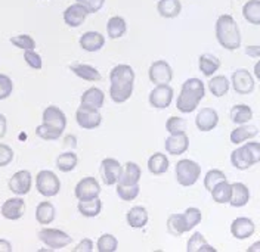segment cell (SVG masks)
Masks as SVG:
<instances>
[{
  "instance_id": "1",
  "label": "cell",
  "mask_w": 260,
  "mask_h": 252,
  "mask_svg": "<svg viewBox=\"0 0 260 252\" xmlns=\"http://www.w3.org/2000/svg\"><path fill=\"white\" fill-rule=\"evenodd\" d=\"M204 96H206L204 83L200 79H188L182 84L180 95L176 99V108L182 114H191L198 108Z\"/></svg>"
},
{
  "instance_id": "2",
  "label": "cell",
  "mask_w": 260,
  "mask_h": 252,
  "mask_svg": "<svg viewBox=\"0 0 260 252\" xmlns=\"http://www.w3.org/2000/svg\"><path fill=\"white\" fill-rule=\"evenodd\" d=\"M216 39L226 50H237L241 46V32L231 15H220L216 21Z\"/></svg>"
},
{
  "instance_id": "3",
  "label": "cell",
  "mask_w": 260,
  "mask_h": 252,
  "mask_svg": "<svg viewBox=\"0 0 260 252\" xmlns=\"http://www.w3.org/2000/svg\"><path fill=\"white\" fill-rule=\"evenodd\" d=\"M176 182L183 188L194 186L201 177V165L192 159H180L175 167Z\"/></svg>"
},
{
  "instance_id": "4",
  "label": "cell",
  "mask_w": 260,
  "mask_h": 252,
  "mask_svg": "<svg viewBox=\"0 0 260 252\" xmlns=\"http://www.w3.org/2000/svg\"><path fill=\"white\" fill-rule=\"evenodd\" d=\"M36 189L45 198L56 196L59 193V190H61L59 177L53 171H49V170L40 171L36 175Z\"/></svg>"
},
{
  "instance_id": "5",
  "label": "cell",
  "mask_w": 260,
  "mask_h": 252,
  "mask_svg": "<svg viewBox=\"0 0 260 252\" xmlns=\"http://www.w3.org/2000/svg\"><path fill=\"white\" fill-rule=\"evenodd\" d=\"M39 239L50 249H62L73 242V237L59 229H42L39 232Z\"/></svg>"
},
{
  "instance_id": "6",
  "label": "cell",
  "mask_w": 260,
  "mask_h": 252,
  "mask_svg": "<svg viewBox=\"0 0 260 252\" xmlns=\"http://www.w3.org/2000/svg\"><path fill=\"white\" fill-rule=\"evenodd\" d=\"M173 95L170 84H158L149 93V105L155 110H167L173 102Z\"/></svg>"
},
{
  "instance_id": "7",
  "label": "cell",
  "mask_w": 260,
  "mask_h": 252,
  "mask_svg": "<svg viewBox=\"0 0 260 252\" xmlns=\"http://www.w3.org/2000/svg\"><path fill=\"white\" fill-rule=\"evenodd\" d=\"M76 120H77V124L83 130H95L102 123V115L98 108L80 105L76 112Z\"/></svg>"
},
{
  "instance_id": "8",
  "label": "cell",
  "mask_w": 260,
  "mask_h": 252,
  "mask_svg": "<svg viewBox=\"0 0 260 252\" xmlns=\"http://www.w3.org/2000/svg\"><path fill=\"white\" fill-rule=\"evenodd\" d=\"M99 171H101L102 180L107 186H115L123 173V165L114 158H105L101 162Z\"/></svg>"
},
{
  "instance_id": "9",
  "label": "cell",
  "mask_w": 260,
  "mask_h": 252,
  "mask_svg": "<svg viewBox=\"0 0 260 252\" xmlns=\"http://www.w3.org/2000/svg\"><path fill=\"white\" fill-rule=\"evenodd\" d=\"M74 195L79 201H89L99 198L101 195V185L95 177H84L77 183Z\"/></svg>"
},
{
  "instance_id": "10",
  "label": "cell",
  "mask_w": 260,
  "mask_h": 252,
  "mask_svg": "<svg viewBox=\"0 0 260 252\" xmlns=\"http://www.w3.org/2000/svg\"><path fill=\"white\" fill-rule=\"evenodd\" d=\"M231 83H232V87H234L237 95H250L254 90V79L244 68L232 73Z\"/></svg>"
},
{
  "instance_id": "11",
  "label": "cell",
  "mask_w": 260,
  "mask_h": 252,
  "mask_svg": "<svg viewBox=\"0 0 260 252\" xmlns=\"http://www.w3.org/2000/svg\"><path fill=\"white\" fill-rule=\"evenodd\" d=\"M148 76H149L151 83H154L155 86H158V84H169L172 81V79H173V69L166 61L160 59V61H155V62L151 63Z\"/></svg>"
},
{
  "instance_id": "12",
  "label": "cell",
  "mask_w": 260,
  "mask_h": 252,
  "mask_svg": "<svg viewBox=\"0 0 260 252\" xmlns=\"http://www.w3.org/2000/svg\"><path fill=\"white\" fill-rule=\"evenodd\" d=\"M32 186V175L27 170H21L16 171L8 182V188L11 192H14L18 196H24L27 195Z\"/></svg>"
},
{
  "instance_id": "13",
  "label": "cell",
  "mask_w": 260,
  "mask_h": 252,
  "mask_svg": "<svg viewBox=\"0 0 260 252\" xmlns=\"http://www.w3.org/2000/svg\"><path fill=\"white\" fill-rule=\"evenodd\" d=\"M219 124V114L217 111L213 108H203L201 111H198L197 117H195V126L200 131L207 133L214 130Z\"/></svg>"
},
{
  "instance_id": "14",
  "label": "cell",
  "mask_w": 260,
  "mask_h": 252,
  "mask_svg": "<svg viewBox=\"0 0 260 252\" xmlns=\"http://www.w3.org/2000/svg\"><path fill=\"white\" fill-rule=\"evenodd\" d=\"M254 232H256L254 221L247 217H238L231 224V235L238 240H245L251 237L254 235Z\"/></svg>"
},
{
  "instance_id": "15",
  "label": "cell",
  "mask_w": 260,
  "mask_h": 252,
  "mask_svg": "<svg viewBox=\"0 0 260 252\" xmlns=\"http://www.w3.org/2000/svg\"><path fill=\"white\" fill-rule=\"evenodd\" d=\"M0 212L2 215L6 219V220L15 221L22 219L24 212H25V202L22 198H11V199H6L2 208H0Z\"/></svg>"
},
{
  "instance_id": "16",
  "label": "cell",
  "mask_w": 260,
  "mask_h": 252,
  "mask_svg": "<svg viewBox=\"0 0 260 252\" xmlns=\"http://www.w3.org/2000/svg\"><path fill=\"white\" fill-rule=\"evenodd\" d=\"M89 15V11L81 5V3H74L68 6L64 12L65 24L71 28H77L86 21V16Z\"/></svg>"
},
{
  "instance_id": "17",
  "label": "cell",
  "mask_w": 260,
  "mask_h": 252,
  "mask_svg": "<svg viewBox=\"0 0 260 252\" xmlns=\"http://www.w3.org/2000/svg\"><path fill=\"white\" fill-rule=\"evenodd\" d=\"M164 148H166V152L170 155H182L189 148V137L186 133L170 134L164 142Z\"/></svg>"
},
{
  "instance_id": "18",
  "label": "cell",
  "mask_w": 260,
  "mask_h": 252,
  "mask_svg": "<svg viewBox=\"0 0 260 252\" xmlns=\"http://www.w3.org/2000/svg\"><path fill=\"white\" fill-rule=\"evenodd\" d=\"M42 121H43V124H48V126L59 128V130H65V127H67V117H65L64 111L59 110L58 106H53V105L48 106L43 111Z\"/></svg>"
},
{
  "instance_id": "19",
  "label": "cell",
  "mask_w": 260,
  "mask_h": 252,
  "mask_svg": "<svg viewBox=\"0 0 260 252\" xmlns=\"http://www.w3.org/2000/svg\"><path fill=\"white\" fill-rule=\"evenodd\" d=\"M80 48L86 52H98L104 48L105 37L98 31H87L80 37Z\"/></svg>"
},
{
  "instance_id": "20",
  "label": "cell",
  "mask_w": 260,
  "mask_h": 252,
  "mask_svg": "<svg viewBox=\"0 0 260 252\" xmlns=\"http://www.w3.org/2000/svg\"><path fill=\"white\" fill-rule=\"evenodd\" d=\"M135 83H111L110 86V97L115 103H124L130 99L133 93Z\"/></svg>"
},
{
  "instance_id": "21",
  "label": "cell",
  "mask_w": 260,
  "mask_h": 252,
  "mask_svg": "<svg viewBox=\"0 0 260 252\" xmlns=\"http://www.w3.org/2000/svg\"><path fill=\"white\" fill-rule=\"evenodd\" d=\"M149 220L145 206H133L126 214V221L132 229H144Z\"/></svg>"
},
{
  "instance_id": "22",
  "label": "cell",
  "mask_w": 260,
  "mask_h": 252,
  "mask_svg": "<svg viewBox=\"0 0 260 252\" xmlns=\"http://www.w3.org/2000/svg\"><path fill=\"white\" fill-rule=\"evenodd\" d=\"M257 134H259L257 127L243 124V126L237 127L235 130H232L229 139H231V143H234V145H241V143H245L250 139H254Z\"/></svg>"
},
{
  "instance_id": "23",
  "label": "cell",
  "mask_w": 260,
  "mask_h": 252,
  "mask_svg": "<svg viewBox=\"0 0 260 252\" xmlns=\"http://www.w3.org/2000/svg\"><path fill=\"white\" fill-rule=\"evenodd\" d=\"M248 201H250V189L241 182L232 183V196L229 205L234 208H243L248 204Z\"/></svg>"
},
{
  "instance_id": "24",
  "label": "cell",
  "mask_w": 260,
  "mask_h": 252,
  "mask_svg": "<svg viewBox=\"0 0 260 252\" xmlns=\"http://www.w3.org/2000/svg\"><path fill=\"white\" fill-rule=\"evenodd\" d=\"M142 177V171H141V167L136 164V162H126L124 167H123V173H121V177L118 180L120 185H127V186H132V185H139V180Z\"/></svg>"
},
{
  "instance_id": "25",
  "label": "cell",
  "mask_w": 260,
  "mask_h": 252,
  "mask_svg": "<svg viewBox=\"0 0 260 252\" xmlns=\"http://www.w3.org/2000/svg\"><path fill=\"white\" fill-rule=\"evenodd\" d=\"M169 167H170L169 158L162 152H155L148 159V171L154 175H161V174L167 173Z\"/></svg>"
},
{
  "instance_id": "26",
  "label": "cell",
  "mask_w": 260,
  "mask_h": 252,
  "mask_svg": "<svg viewBox=\"0 0 260 252\" xmlns=\"http://www.w3.org/2000/svg\"><path fill=\"white\" fill-rule=\"evenodd\" d=\"M166 226H167V232L175 237H180L183 233L189 232L185 217H183V212L182 214H170Z\"/></svg>"
},
{
  "instance_id": "27",
  "label": "cell",
  "mask_w": 260,
  "mask_h": 252,
  "mask_svg": "<svg viewBox=\"0 0 260 252\" xmlns=\"http://www.w3.org/2000/svg\"><path fill=\"white\" fill-rule=\"evenodd\" d=\"M105 103V95L101 89L98 87H90L87 89L80 97V105H87V106H93L101 110Z\"/></svg>"
},
{
  "instance_id": "28",
  "label": "cell",
  "mask_w": 260,
  "mask_h": 252,
  "mask_svg": "<svg viewBox=\"0 0 260 252\" xmlns=\"http://www.w3.org/2000/svg\"><path fill=\"white\" fill-rule=\"evenodd\" d=\"M231 115V121L237 126H243V124H248L250 120L253 118V110L248 106V105H235L232 106V110L229 112Z\"/></svg>"
},
{
  "instance_id": "29",
  "label": "cell",
  "mask_w": 260,
  "mask_h": 252,
  "mask_svg": "<svg viewBox=\"0 0 260 252\" xmlns=\"http://www.w3.org/2000/svg\"><path fill=\"white\" fill-rule=\"evenodd\" d=\"M186 251L188 252H216V248H214V246H211L203 233L195 232L194 235L189 237L188 243H186Z\"/></svg>"
},
{
  "instance_id": "30",
  "label": "cell",
  "mask_w": 260,
  "mask_h": 252,
  "mask_svg": "<svg viewBox=\"0 0 260 252\" xmlns=\"http://www.w3.org/2000/svg\"><path fill=\"white\" fill-rule=\"evenodd\" d=\"M70 69L81 80H86V81H99L101 80V73L98 71L95 66L92 65H87V63H74L70 66Z\"/></svg>"
},
{
  "instance_id": "31",
  "label": "cell",
  "mask_w": 260,
  "mask_h": 252,
  "mask_svg": "<svg viewBox=\"0 0 260 252\" xmlns=\"http://www.w3.org/2000/svg\"><path fill=\"white\" fill-rule=\"evenodd\" d=\"M211 193V198H213V201L216 202V204H220V205H225L229 204V201H231V196H232V185L225 180V182H220V183H217L213 190L210 192Z\"/></svg>"
},
{
  "instance_id": "32",
  "label": "cell",
  "mask_w": 260,
  "mask_h": 252,
  "mask_svg": "<svg viewBox=\"0 0 260 252\" xmlns=\"http://www.w3.org/2000/svg\"><path fill=\"white\" fill-rule=\"evenodd\" d=\"M55 215H56V209L53 204H50L49 201L40 202L36 208V220L39 224H43V226L50 224L55 220Z\"/></svg>"
},
{
  "instance_id": "33",
  "label": "cell",
  "mask_w": 260,
  "mask_h": 252,
  "mask_svg": "<svg viewBox=\"0 0 260 252\" xmlns=\"http://www.w3.org/2000/svg\"><path fill=\"white\" fill-rule=\"evenodd\" d=\"M77 209L83 217L86 219H95L102 211V202L99 198L89 199V201H79Z\"/></svg>"
},
{
  "instance_id": "34",
  "label": "cell",
  "mask_w": 260,
  "mask_h": 252,
  "mask_svg": "<svg viewBox=\"0 0 260 252\" xmlns=\"http://www.w3.org/2000/svg\"><path fill=\"white\" fill-rule=\"evenodd\" d=\"M198 66H200V71H201L206 77H213V74L220 68V61H219V58H216L214 55L204 53V55H201L200 59H198Z\"/></svg>"
},
{
  "instance_id": "35",
  "label": "cell",
  "mask_w": 260,
  "mask_h": 252,
  "mask_svg": "<svg viewBox=\"0 0 260 252\" xmlns=\"http://www.w3.org/2000/svg\"><path fill=\"white\" fill-rule=\"evenodd\" d=\"M231 164H232L234 168H237L240 171H245V170L253 167V162H251V159L247 155L244 146L237 148L235 151H232V154H231Z\"/></svg>"
},
{
  "instance_id": "36",
  "label": "cell",
  "mask_w": 260,
  "mask_h": 252,
  "mask_svg": "<svg viewBox=\"0 0 260 252\" xmlns=\"http://www.w3.org/2000/svg\"><path fill=\"white\" fill-rule=\"evenodd\" d=\"M157 11L162 18H176L182 11V3L180 0H160Z\"/></svg>"
},
{
  "instance_id": "37",
  "label": "cell",
  "mask_w": 260,
  "mask_h": 252,
  "mask_svg": "<svg viewBox=\"0 0 260 252\" xmlns=\"http://www.w3.org/2000/svg\"><path fill=\"white\" fill-rule=\"evenodd\" d=\"M127 31V24L126 21L121 18V16H113L108 19V24H107V32H108V37L110 39H120L123 37Z\"/></svg>"
},
{
  "instance_id": "38",
  "label": "cell",
  "mask_w": 260,
  "mask_h": 252,
  "mask_svg": "<svg viewBox=\"0 0 260 252\" xmlns=\"http://www.w3.org/2000/svg\"><path fill=\"white\" fill-rule=\"evenodd\" d=\"M243 16L253 25H260V0H248L243 6Z\"/></svg>"
},
{
  "instance_id": "39",
  "label": "cell",
  "mask_w": 260,
  "mask_h": 252,
  "mask_svg": "<svg viewBox=\"0 0 260 252\" xmlns=\"http://www.w3.org/2000/svg\"><path fill=\"white\" fill-rule=\"evenodd\" d=\"M229 84L225 76H214L209 81V90L214 97H222L229 92Z\"/></svg>"
},
{
  "instance_id": "40",
  "label": "cell",
  "mask_w": 260,
  "mask_h": 252,
  "mask_svg": "<svg viewBox=\"0 0 260 252\" xmlns=\"http://www.w3.org/2000/svg\"><path fill=\"white\" fill-rule=\"evenodd\" d=\"M77 162H79V158L74 152H71V151L64 152L56 158V168L62 173H70L77 167Z\"/></svg>"
},
{
  "instance_id": "41",
  "label": "cell",
  "mask_w": 260,
  "mask_h": 252,
  "mask_svg": "<svg viewBox=\"0 0 260 252\" xmlns=\"http://www.w3.org/2000/svg\"><path fill=\"white\" fill-rule=\"evenodd\" d=\"M96 249L99 252H115L118 249V240L111 233H104L96 242Z\"/></svg>"
},
{
  "instance_id": "42",
  "label": "cell",
  "mask_w": 260,
  "mask_h": 252,
  "mask_svg": "<svg viewBox=\"0 0 260 252\" xmlns=\"http://www.w3.org/2000/svg\"><path fill=\"white\" fill-rule=\"evenodd\" d=\"M117 186V195H118V198L121 199V201H135L138 196H139V192H141V188H139V185H132V186H127V185H120V183H117L115 185Z\"/></svg>"
},
{
  "instance_id": "43",
  "label": "cell",
  "mask_w": 260,
  "mask_h": 252,
  "mask_svg": "<svg viewBox=\"0 0 260 252\" xmlns=\"http://www.w3.org/2000/svg\"><path fill=\"white\" fill-rule=\"evenodd\" d=\"M64 130H59V128H55V127L48 126V124H40V126L36 128V134L43 139V140H58L61 136H62Z\"/></svg>"
},
{
  "instance_id": "44",
  "label": "cell",
  "mask_w": 260,
  "mask_h": 252,
  "mask_svg": "<svg viewBox=\"0 0 260 252\" xmlns=\"http://www.w3.org/2000/svg\"><path fill=\"white\" fill-rule=\"evenodd\" d=\"M225 180H228L226 174L223 173L222 170H210V171H207L206 177H204V188L209 192H211L217 183L225 182Z\"/></svg>"
},
{
  "instance_id": "45",
  "label": "cell",
  "mask_w": 260,
  "mask_h": 252,
  "mask_svg": "<svg viewBox=\"0 0 260 252\" xmlns=\"http://www.w3.org/2000/svg\"><path fill=\"white\" fill-rule=\"evenodd\" d=\"M166 130L169 131V134L186 133V120L180 117H170L166 121Z\"/></svg>"
},
{
  "instance_id": "46",
  "label": "cell",
  "mask_w": 260,
  "mask_h": 252,
  "mask_svg": "<svg viewBox=\"0 0 260 252\" xmlns=\"http://www.w3.org/2000/svg\"><path fill=\"white\" fill-rule=\"evenodd\" d=\"M183 217H185V221H186V226H188V230L191 232L192 229H195L201 220H203V214L198 208L195 206H191V208H186L185 212H183Z\"/></svg>"
},
{
  "instance_id": "47",
  "label": "cell",
  "mask_w": 260,
  "mask_h": 252,
  "mask_svg": "<svg viewBox=\"0 0 260 252\" xmlns=\"http://www.w3.org/2000/svg\"><path fill=\"white\" fill-rule=\"evenodd\" d=\"M11 43L18 49H22V50H32L36 48L34 39L28 34H19L15 37H11Z\"/></svg>"
},
{
  "instance_id": "48",
  "label": "cell",
  "mask_w": 260,
  "mask_h": 252,
  "mask_svg": "<svg viewBox=\"0 0 260 252\" xmlns=\"http://www.w3.org/2000/svg\"><path fill=\"white\" fill-rule=\"evenodd\" d=\"M24 59L27 65L32 68V69H42V56L32 49V50H24Z\"/></svg>"
},
{
  "instance_id": "49",
  "label": "cell",
  "mask_w": 260,
  "mask_h": 252,
  "mask_svg": "<svg viewBox=\"0 0 260 252\" xmlns=\"http://www.w3.org/2000/svg\"><path fill=\"white\" fill-rule=\"evenodd\" d=\"M12 90H14L12 80L9 79L8 76H5V74H0V100L8 99L9 96L12 95Z\"/></svg>"
},
{
  "instance_id": "50",
  "label": "cell",
  "mask_w": 260,
  "mask_h": 252,
  "mask_svg": "<svg viewBox=\"0 0 260 252\" xmlns=\"http://www.w3.org/2000/svg\"><path fill=\"white\" fill-rule=\"evenodd\" d=\"M248 158L251 159L253 165L260 162V143L259 142H245L243 145Z\"/></svg>"
},
{
  "instance_id": "51",
  "label": "cell",
  "mask_w": 260,
  "mask_h": 252,
  "mask_svg": "<svg viewBox=\"0 0 260 252\" xmlns=\"http://www.w3.org/2000/svg\"><path fill=\"white\" fill-rule=\"evenodd\" d=\"M14 161V151L11 146L0 143V167H6Z\"/></svg>"
},
{
  "instance_id": "52",
  "label": "cell",
  "mask_w": 260,
  "mask_h": 252,
  "mask_svg": "<svg viewBox=\"0 0 260 252\" xmlns=\"http://www.w3.org/2000/svg\"><path fill=\"white\" fill-rule=\"evenodd\" d=\"M77 3H81L89 11V14H96L102 9L105 0H77Z\"/></svg>"
},
{
  "instance_id": "53",
  "label": "cell",
  "mask_w": 260,
  "mask_h": 252,
  "mask_svg": "<svg viewBox=\"0 0 260 252\" xmlns=\"http://www.w3.org/2000/svg\"><path fill=\"white\" fill-rule=\"evenodd\" d=\"M92 251H95V243H93V240H92V239H89V237L83 239L80 243L74 248V252H92Z\"/></svg>"
},
{
  "instance_id": "54",
  "label": "cell",
  "mask_w": 260,
  "mask_h": 252,
  "mask_svg": "<svg viewBox=\"0 0 260 252\" xmlns=\"http://www.w3.org/2000/svg\"><path fill=\"white\" fill-rule=\"evenodd\" d=\"M245 53L250 58H260V46H247L245 48Z\"/></svg>"
},
{
  "instance_id": "55",
  "label": "cell",
  "mask_w": 260,
  "mask_h": 252,
  "mask_svg": "<svg viewBox=\"0 0 260 252\" xmlns=\"http://www.w3.org/2000/svg\"><path fill=\"white\" fill-rule=\"evenodd\" d=\"M12 243L6 239H0V252H12Z\"/></svg>"
},
{
  "instance_id": "56",
  "label": "cell",
  "mask_w": 260,
  "mask_h": 252,
  "mask_svg": "<svg viewBox=\"0 0 260 252\" xmlns=\"http://www.w3.org/2000/svg\"><path fill=\"white\" fill-rule=\"evenodd\" d=\"M6 126H8L6 117L3 114H0V139H3L6 134Z\"/></svg>"
},
{
  "instance_id": "57",
  "label": "cell",
  "mask_w": 260,
  "mask_h": 252,
  "mask_svg": "<svg viewBox=\"0 0 260 252\" xmlns=\"http://www.w3.org/2000/svg\"><path fill=\"white\" fill-rule=\"evenodd\" d=\"M70 145H71V148H76V137L74 136L65 137V146H70Z\"/></svg>"
},
{
  "instance_id": "58",
  "label": "cell",
  "mask_w": 260,
  "mask_h": 252,
  "mask_svg": "<svg viewBox=\"0 0 260 252\" xmlns=\"http://www.w3.org/2000/svg\"><path fill=\"white\" fill-rule=\"evenodd\" d=\"M247 252H260V240L259 242H254L251 246H248Z\"/></svg>"
},
{
  "instance_id": "59",
  "label": "cell",
  "mask_w": 260,
  "mask_h": 252,
  "mask_svg": "<svg viewBox=\"0 0 260 252\" xmlns=\"http://www.w3.org/2000/svg\"><path fill=\"white\" fill-rule=\"evenodd\" d=\"M254 77L260 81V61H257L254 65Z\"/></svg>"
}]
</instances>
